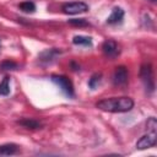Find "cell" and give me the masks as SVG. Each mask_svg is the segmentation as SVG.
<instances>
[{
    "label": "cell",
    "mask_w": 157,
    "mask_h": 157,
    "mask_svg": "<svg viewBox=\"0 0 157 157\" xmlns=\"http://www.w3.org/2000/svg\"><path fill=\"white\" fill-rule=\"evenodd\" d=\"M96 107L109 113H125L132 109L134 101L130 97H110L97 102Z\"/></svg>",
    "instance_id": "6da1fadb"
},
{
    "label": "cell",
    "mask_w": 157,
    "mask_h": 157,
    "mask_svg": "<svg viewBox=\"0 0 157 157\" xmlns=\"http://www.w3.org/2000/svg\"><path fill=\"white\" fill-rule=\"evenodd\" d=\"M140 77L145 85V88L148 93L155 91V80H153V71L150 64H144L140 67Z\"/></svg>",
    "instance_id": "7a4b0ae2"
},
{
    "label": "cell",
    "mask_w": 157,
    "mask_h": 157,
    "mask_svg": "<svg viewBox=\"0 0 157 157\" xmlns=\"http://www.w3.org/2000/svg\"><path fill=\"white\" fill-rule=\"evenodd\" d=\"M50 80L67 96V97H74L75 92H74V85L72 82L64 75H52Z\"/></svg>",
    "instance_id": "3957f363"
},
{
    "label": "cell",
    "mask_w": 157,
    "mask_h": 157,
    "mask_svg": "<svg viewBox=\"0 0 157 157\" xmlns=\"http://www.w3.org/2000/svg\"><path fill=\"white\" fill-rule=\"evenodd\" d=\"M61 10L66 15H77V13L86 12L88 10V5L86 2H82V1H74V2L64 4Z\"/></svg>",
    "instance_id": "277c9868"
},
{
    "label": "cell",
    "mask_w": 157,
    "mask_h": 157,
    "mask_svg": "<svg viewBox=\"0 0 157 157\" xmlns=\"http://www.w3.org/2000/svg\"><path fill=\"white\" fill-rule=\"evenodd\" d=\"M102 49H103V53L105 54V56H108L110 59L117 58L119 55V53H120V49H119L118 43L114 42V40H112V39H108V40L103 42Z\"/></svg>",
    "instance_id": "5b68a950"
},
{
    "label": "cell",
    "mask_w": 157,
    "mask_h": 157,
    "mask_svg": "<svg viewBox=\"0 0 157 157\" xmlns=\"http://www.w3.org/2000/svg\"><path fill=\"white\" fill-rule=\"evenodd\" d=\"M128 76H129V72H128V69L123 65L115 67L114 70V74H113V82L114 85L117 86H123L128 82Z\"/></svg>",
    "instance_id": "8992f818"
},
{
    "label": "cell",
    "mask_w": 157,
    "mask_h": 157,
    "mask_svg": "<svg viewBox=\"0 0 157 157\" xmlns=\"http://www.w3.org/2000/svg\"><path fill=\"white\" fill-rule=\"evenodd\" d=\"M156 141H157V135L156 132H150L147 135H144L141 136L137 142H136V147L139 150H145V148H148V147H152L156 145Z\"/></svg>",
    "instance_id": "52a82bcc"
},
{
    "label": "cell",
    "mask_w": 157,
    "mask_h": 157,
    "mask_svg": "<svg viewBox=\"0 0 157 157\" xmlns=\"http://www.w3.org/2000/svg\"><path fill=\"white\" fill-rule=\"evenodd\" d=\"M124 18V10L121 7H114L112 10V13L109 15V17L107 18V23L109 25H115L121 22V20Z\"/></svg>",
    "instance_id": "ba28073f"
},
{
    "label": "cell",
    "mask_w": 157,
    "mask_h": 157,
    "mask_svg": "<svg viewBox=\"0 0 157 157\" xmlns=\"http://www.w3.org/2000/svg\"><path fill=\"white\" fill-rule=\"evenodd\" d=\"M59 54H60V50H58V49H54V48L53 49H47V50H44L39 54V60L44 61V63H50Z\"/></svg>",
    "instance_id": "9c48e42d"
},
{
    "label": "cell",
    "mask_w": 157,
    "mask_h": 157,
    "mask_svg": "<svg viewBox=\"0 0 157 157\" xmlns=\"http://www.w3.org/2000/svg\"><path fill=\"white\" fill-rule=\"evenodd\" d=\"M20 125H22L23 128L26 129H31V130H36V129H39L42 126V124L36 120V119H31V118H25V119H21L17 121Z\"/></svg>",
    "instance_id": "30bf717a"
},
{
    "label": "cell",
    "mask_w": 157,
    "mask_h": 157,
    "mask_svg": "<svg viewBox=\"0 0 157 157\" xmlns=\"http://www.w3.org/2000/svg\"><path fill=\"white\" fill-rule=\"evenodd\" d=\"M17 151H18V147L15 144H4V145H0V155L10 156V155H15Z\"/></svg>",
    "instance_id": "8fae6325"
},
{
    "label": "cell",
    "mask_w": 157,
    "mask_h": 157,
    "mask_svg": "<svg viewBox=\"0 0 157 157\" xmlns=\"http://www.w3.org/2000/svg\"><path fill=\"white\" fill-rule=\"evenodd\" d=\"M72 43L76 45H85V47H91L92 45V38L87 36H75L72 38Z\"/></svg>",
    "instance_id": "7c38bea8"
},
{
    "label": "cell",
    "mask_w": 157,
    "mask_h": 157,
    "mask_svg": "<svg viewBox=\"0 0 157 157\" xmlns=\"http://www.w3.org/2000/svg\"><path fill=\"white\" fill-rule=\"evenodd\" d=\"M10 93V77L5 76L0 82V96H7Z\"/></svg>",
    "instance_id": "4fadbf2b"
},
{
    "label": "cell",
    "mask_w": 157,
    "mask_h": 157,
    "mask_svg": "<svg viewBox=\"0 0 157 157\" xmlns=\"http://www.w3.org/2000/svg\"><path fill=\"white\" fill-rule=\"evenodd\" d=\"M18 67L17 63L12 61V60H4L0 63V70L4 71H11V70H16Z\"/></svg>",
    "instance_id": "5bb4252c"
},
{
    "label": "cell",
    "mask_w": 157,
    "mask_h": 157,
    "mask_svg": "<svg viewBox=\"0 0 157 157\" xmlns=\"http://www.w3.org/2000/svg\"><path fill=\"white\" fill-rule=\"evenodd\" d=\"M20 10L23 11V12H34L36 11V4L33 1H23L18 5Z\"/></svg>",
    "instance_id": "9a60e30c"
},
{
    "label": "cell",
    "mask_w": 157,
    "mask_h": 157,
    "mask_svg": "<svg viewBox=\"0 0 157 157\" xmlns=\"http://www.w3.org/2000/svg\"><path fill=\"white\" fill-rule=\"evenodd\" d=\"M101 77H102L101 74H93V75L91 76V78L88 80V87L92 88V90H94V88L99 85V82H101Z\"/></svg>",
    "instance_id": "2e32d148"
},
{
    "label": "cell",
    "mask_w": 157,
    "mask_h": 157,
    "mask_svg": "<svg viewBox=\"0 0 157 157\" xmlns=\"http://www.w3.org/2000/svg\"><path fill=\"white\" fill-rule=\"evenodd\" d=\"M69 23L72 25V26H78V27L88 26V22L85 18H71V20H69Z\"/></svg>",
    "instance_id": "e0dca14e"
},
{
    "label": "cell",
    "mask_w": 157,
    "mask_h": 157,
    "mask_svg": "<svg viewBox=\"0 0 157 157\" xmlns=\"http://www.w3.org/2000/svg\"><path fill=\"white\" fill-rule=\"evenodd\" d=\"M146 126H147V130H150V132H156V129H157V121H156V118L151 117V118L147 120Z\"/></svg>",
    "instance_id": "ac0fdd59"
},
{
    "label": "cell",
    "mask_w": 157,
    "mask_h": 157,
    "mask_svg": "<svg viewBox=\"0 0 157 157\" xmlns=\"http://www.w3.org/2000/svg\"><path fill=\"white\" fill-rule=\"evenodd\" d=\"M71 67H72V70H78V69H80V66L76 65V63H74V61L71 63Z\"/></svg>",
    "instance_id": "d6986e66"
},
{
    "label": "cell",
    "mask_w": 157,
    "mask_h": 157,
    "mask_svg": "<svg viewBox=\"0 0 157 157\" xmlns=\"http://www.w3.org/2000/svg\"><path fill=\"white\" fill-rule=\"evenodd\" d=\"M151 1H152V2H155V1H156V0H151Z\"/></svg>",
    "instance_id": "ffe728a7"
}]
</instances>
